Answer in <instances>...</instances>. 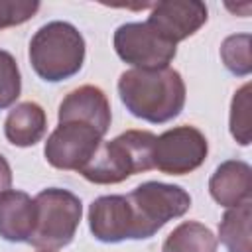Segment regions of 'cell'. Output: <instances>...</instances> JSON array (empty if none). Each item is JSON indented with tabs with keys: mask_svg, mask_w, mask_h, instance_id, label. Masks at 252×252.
<instances>
[{
	"mask_svg": "<svg viewBox=\"0 0 252 252\" xmlns=\"http://www.w3.org/2000/svg\"><path fill=\"white\" fill-rule=\"evenodd\" d=\"M102 138L104 136L87 122H59L45 142L43 156L55 169L81 171L102 144Z\"/></svg>",
	"mask_w": 252,
	"mask_h": 252,
	"instance_id": "obj_7",
	"label": "cell"
},
{
	"mask_svg": "<svg viewBox=\"0 0 252 252\" xmlns=\"http://www.w3.org/2000/svg\"><path fill=\"white\" fill-rule=\"evenodd\" d=\"M85 37L69 22H47L30 39L28 57L32 69L45 83H61L75 77L85 63Z\"/></svg>",
	"mask_w": 252,
	"mask_h": 252,
	"instance_id": "obj_2",
	"label": "cell"
},
{
	"mask_svg": "<svg viewBox=\"0 0 252 252\" xmlns=\"http://www.w3.org/2000/svg\"><path fill=\"white\" fill-rule=\"evenodd\" d=\"M209 18V10L199 0H163L154 4L146 24L165 41H179L197 33Z\"/></svg>",
	"mask_w": 252,
	"mask_h": 252,
	"instance_id": "obj_9",
	"label": "cell"
},
{
	"mask_svg": "<svg viewBox=\"0 0 252 252\" xmlns=\"http://www.w3.org/2000/svg\"><path fill=\"white\" fill-rule=\"evenodd\" d=\"M35 226L30 244L39 250H61L75 238L83 217L81 199L69 189L47 187L33 197Z\"/></svg>",
	"mask_w": 252,
	"mask_h": 252,
	"instance_id": "obj_4",
	"label": "cell"
},
{
	"mask_svg": "<svg viewBox=\"0 0 252 252\" xmlns=\"http://www.w3.org/2000/svg\"><path fill=\"white\" fill-rule=\"evenodd\" d=\"M250 220H252V201L224 211L219 222V240L228 252H252Z\"/></svg>",
	"mask_w": 252,
	"mask_h": 252,
	"instance_id": "obj_15",
	"label": "cell"
},
{
	"mask_svg": "<svg viewBox=\"0 0 252 252\" xmlns=\"http://www.w3.org/2000/svg\"><path fill=\"white\" fill-rule=\"evenodd\" d=\"M45 130H47L45 110L33 100L18 102L4 120L6 140L18 148L35 146L45 136Z\"/></svg>",
	"mask_w": 252,
	"mask_h": 252,
	"instance_id": "obj_14",
	"label": "cell"
},
{
	"mask_svg": "<svg viewBox=\"0 0 252 252\" xmlns=\"http://www.w3.org/2000/svg\"><path fill=\"white\" fill-rule=\"evenodd\" d=\"M132 211V240L152 238L163 224L183 217L191 207V195L171 183L146 181L126 195Z\"/></svg>",
	"mask_w": 252,
	"mask_h": 252,
	"instance_id": "obj_5",
	"label": "cell"
},
{
	"mask_svg": "<svg viewBox=\"0 0 252 252\" xmlns=\"http://www.w3.org/2000/svg\"><path fill=\"white\" fill-rule=\"evenodd\" d=\"M209 154L205 134L189 124L175 126L156 136L152 163L154 169L167 175H185L201 167Z\"/></svg>",
	"mask_w": 252,
	"mask_h": 252,
	"instance_id": "obj_6",
	"label": "cell"
},
{
	"mask_svg": "<svg viewBox=\"0 0 252 252\" xmlns=\"http://www.w3.org/2000/svg\"><path fill=\"white\" fill-rule=\"evenodd\" d=\"M12 187V167L8 159L0 154V195Z\"/></svg>",
	"mask_w": 252,
	"mask_h": 252,
	"instance_id": "obj_21",
	"label": "cell"
},
{
	"mask_svg": "<svg viewBox=\"0 0 252 252\" xmlns=\"http://www.w3.org/2000/svg\"><path fill=\"white\" fill-rule=\"evenodd\" d=\"M39 252H51V250H39Z\"/></svg>",
	"mask_w": 252,
	"mask_h": 252,
	"instance_id": "obj_22",
	"label": "cell"
},
{
	"mask_svg": "<svg viewBox=\"0 0 252 252\" xmlns=\"http://www.w3.org/2000/svg\"><path fill=\"white\" fill-rule=\"evenodd\" d=\"M209 193L220 207H238L252 199V167L242 159H226L213 171Z\"/></svg>",
	"mask_w": 252,
	"mask_h": 252,
	"instance_id": "obj_12",
	"label": "cell"
},
{
	"mask_svg": "<svg viewBox=\"0 0 252 252\" xmlns=\"http://www.w3.org/2000/svg\"><path fill=\"white\" fill-rule=\"evenodd\" d=\"M35 226V203L26 191L8 189L0 195V236L8 242H28Z\"/></svg>",
	"mask_w": 252,
	"mask_h": 252,
	"instance_id": "obj_13",
	"label": "cell"
},
{
	"mask_svg": "<svg viewBox=\"0 0 252 252\" xmlns=\"http://www.w3.org/2000/svg\"><path fill=\"white\" fill-rule=\"evenodd\" d=\"M57 118L59 122H67V120L87 122L104 136L110 128L112 112H110V102L102 89L94 85H83L65 94V98L59 104Z\"/></svg>",
	"mask_w": 252,
	"mask_h": 252,
	"instance_id": "obj_11",
	"label": "cell"
},
{
	"mask_svg": "<svg viewBox=\"0 0 252 252\" xmlns=\"http://www.w3.org/2000/svg\"><path fill=\"white\" fill-rule=\"evenodd\" d=\"M116 55L134 69L169 67L177 53V45L159 37L146 22H128L114 32Z\"/></svg>",
	"mask_w": 252,
	"mask_h": 252,
	"instance_id": "obj_8",
	"label": "cell"
},
{
	"mask_svg": "<svg viewBox=\"0 0 252 252\" xmlns=\"http://www.w3.org/2000/svg\"><path fill=\"white\" fill-rule=\"evenodd\" d=\"M118 94L132 116L163 124L181 114L187 89L179 71L171 67L128 69L118 79Z\"/></svg>",
	"mask_w": 252,
	"mask_h": 252,
	"instance_id": "obj_1",
	"label": "cell"
},
{
	"mask_svg": "<svg viewBox=\"0 0 252 252\" xmlns=\"http://www.w3.org/2000/svg\"><path fill=\"white\" fill-rule=\"evenodd\" d=\"M89 228L98 242L132 240V211L126 195H102L89 207Z\"/></svg>",
	"mask_w": 252,
	"mask_h": 252,
	"instance_id": "obj_10",
	"label": "cell"
},
{
	"mask_svg": "<svg viewBox=\"0 0 252 252\" xmlns=\"http://www.w3.org/2000/svg\"><path fill=\"white\" fill-rule=\"evenodd\" d=\"M217 236L209 226L197 220L177 224L163 240L161 252H217Z\"/></svg>",
	"mask_w": 252,
	"mask_h": 252,
	"instance_id": "obj_16",
	"label": "cell"
},
{
	"mask_svg": "<svg viewBox=\"0 0 252 252\" xmlns=\"http://www.w3.org/2000/svg\"><path fill=\"white\" fill-rule=\"evenodd\" d=\"M250 41V33H234L228 35L220 45V59L224 67L236 77H248L252 71Z\"/></svg>",
	"mask_w": 252,
	"mask_h": 252,
	"instance_id": "obj_17",
	"label": "cell"
},
{
	"mask_svg": "<svg viewBox=\"0 0 252 252\" xmlns=\"http://www.w3.org/2000/svg\"><path fill=\"white\" fill-rule=\"evenodd\" d=\"M250 83H244L230 100V116H228V128L230 136L240 146L250 144Z\"/></svg>",
	"mask_w": 252,
	"mask_h": 252,
	"instance_id": "obj_18",
	"label": "cell"
},
{
	"mask_svg": "<svg viewBox=\"0 0 252 252\" xmlns=\"http://www.w3.org/2000/svg\"><path fill=\"white\" fill-rule=\"evenodd\" d=\"M154 142L156 134L150 130H126L114 140L102 142L79 173L96 185L122 183L130 175L154 169Z\"/></svg>",
	"mask_w": 252,
	"mask_h": 252,
	"instance_id": "obj_3",
	"label": "cell"
},
{
	"mask_svg": "<svg viewBox=\"0 0 252 252\" xmlns=\"http://www.w3.org/2000/svg\"><path fill=\"white\" fill-rule=\"evenodd\" d=\"M39 6L37 0H0V30L32 20Z\"/></svg>",
	"mask_w": 252,
	"mask_h": 252,
	"instance_id": "obj_20",
	"label": "cell"
},
{
	"mask_svg": "<svg viewBox=\"0 0 252 252\" xmlns=\"http://www.w3.org/2000/svg\"><path fill=\"white\" fill-rule=\"evenodd\" d=\"M22 93V77L16 57L0 49V110L12 106Z\"/></svg>",
	"mask_w": 252,
	"mask_h": 252,
	"instance_id": "obj_19",
	"label": "cell"
}]
</instances>
